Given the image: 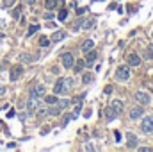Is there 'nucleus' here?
I'll list each match as a JSON object with an SVG mask.
<instances>
[{
  "label": "nucleus",
  "instance_id": "nucleus-1",
  "mask_svg": "<svg viewBox=\"0 0 153 152\" xmlns=\"http://www.w3.org/2000/svg\"><path fill=\"white\" fill-rule=\"evenodd\" d=\"M71 86H73V79L61 77V79L55 82V86H53V93H55V95H68L70 90H71Z\"/></svg>",
  "mask_w": 153,
  "mask_h": 152
},
{
  "label": "nucleus",
  "instance_id": "nucleus-2",
  "mask_svg": "<svg viewBox=\"0 0 153 152\" xmlns=\"http://www.w3.org/2000/svg\"><path fill=\"white\" fill-rule=\"evenodd\" d=\"M61 61H62V66H64V68H68V70H70V68H73V65H75V57H73L70 52H64V54L61 56Z\"/></svg>",
  "mask_w": 153,
  "mask_h": 152
},
{
  "label": "nucleus",
  "instance_id": "nucleus-3",
  "mask_svg": "<svg viewBox=\"0 0 153 152\" xmlns=\"http://www.w3.org/2000/svg\"><path fill=\"white\" fill-rule=\"evenodd\" d=\"M135 100L139 102V104H143V106H148L150 102H152V97L146 93V91H135Z\"/></svg>",
  "mask_w": 153,
  "mask_h": 152
},
{
  "label": "nucleus",
  "instance_id": "nucleus-4",
  "mask_svg": "<svg viewBox=\"0 0 153 152\" xmlns=\"http://www.w3.org/2000/svg\"><path fill=\"white\" fill-rule=\"evenodd\" d=\"M141 129H143V133L152 134V133H153V118H152V116L143 118V122H141Z\"/></svg>",
  "mask_w": 153,
  "mask_h": 152
},
{
  "label": "nucleus",
  "instance_id": "nucleus-5",
  "mask_svg": "<svg viewBox=\"0 0 153 152\" xmlns=\"http://www.w3.org/2000/svg\"><path fill=\"white\" fill-rule=\"evenodd\" d=\"M116 77H118V81H128L130 79V68L128 66H119L118 72H116Z\"/></svg>",
  "mask_w": 153,
  "mask_h": 152
},
{
  "label": "nucleus",
  "instance_id": "nucleus-6",
  "mask_svg": "<svg viewBox=\"0 0 153 152\" xmlns=\"http://www.w3.org/2000/svg\"><path fill=\"white\" fill-rule=\"evenodd\" d=\"M23 75V66H20V65H16V66H12L11 68V81H18L20 77Z\"/></svg>",
  "mask_w": 153,
  "mask_h": 152
},
{
  "label": "nucleus",
  "instance_id": "nucleus-7",
  "mask_svg": "<svg viewBox=\"0 0 153 152\" xmlns=\"http://www.w3.org/2000/svg\"><path fill=\"white\" fill-rule=\"evenodd\" d=\"M45 93H46V88H45L43 84H37V86L30 88V95H34V97H37V99L45 97Z\"/></svg>",
  "mask_w": 153,
  "mask_h": 152
},
{
  "label": "nucleus",
  "instance_id": "nucleus-8",
  "mask_svg": "<svg viewBox=\"0 0 153 152\" xmlns=\"http://www.w3.org/2000/svg\"><path fill=\"white\" fill-rule=\"evenodd\" d=\"M96 57H98V52L94 48H91L89 52H86V65H93L96 61Z\"/></svg>",
  "mask_w": 153,
  "mask_h": 152
},
{
  "label": "nucleus",
  "instance_id": "nucleus-9",
  "mask_svg": "<svg viewBox=\"0 0 153 152\" xmlns=\"http://www.w3.org/2000/svg\"><path fill=\"white\" fill-rule=\"evenodd\" d=\"M127 147L128 149H137V138H135V134H132V133L127 134Z\"/></svg>",
  "mask_w": 153,
  "mask_h": 152
},
{
  "label": "nucleus",
  "instance_id": "nucleus-10",
  "mask_svg": "<svg viewBox=\"0 0 153 152\" xmlns=\"http://www.w3.org/2000/svg\"><path fill=\"white\" fill-rule=\"evenodd\" d=\"M141 65V57L137 54H130L128 56V66H139Z\"/></svg>",
  "mask_w": 153,
  "mask_h": 152
},
{
  "label": "nucleus",
  "instance_id": "nucleus-11",
  "mask_svg": "<svg viewBox=\"0 0 153 152\" xmlns=\"http://www.w3.org/2000/svg\"><path fill=\"white\" fill-rule=\"evenodd\" d=\"M61 4H62V0H45V7H46V11L55 9V7L61 5Z\"/></svg>",
  "mask_w": 153,
  "mask_h": 152
},
{
  "label": "nucleus",
  "instance_id": "nucleus-12",
  "mask_svg": "<svg viewBox=\"0 0 153 152\" xmlns=\"http://www.w3.org/2000/svg\"><path fill=\"white\" fill-rule=\"evenodd\" d=\"M27 108H29V113H32V111L37 108V97L30 95V99H29V102H27Z\"/></svg>",
  "mask_w": 153,
  "mask_h": 152
},
{
  "label": "nucleus",
  "instance_id": "nucleus-13",
  "mask_svg": "<svg viewBox=\"0 0 153 152\" xmlns=\"http://www.w3.org/2000/svg\"><path fill=\"white\" fill-rule=\"evenodd\" d=\"M141 115H144V113H143V108H132V109H130V118H132V120L141 118Z\"/></svg>",
  "mask_w": 153,
  "mask_h": 152
},
{
  "label": "nucleus",
  "instance_id": "nucleus-14",
  "mask_svg": "<svg viewBox=\"0 0 153 152\" xmlns=\"http://www.w3.org/2000/svg\"><path fill=\"white\" fill-rule=\"evenodd\" d=\"M64 38H66V32H64V30H57V32H53V34H52V41H53V43L62 41Z\"/></svg>",
  "mask_w": 153,
  "mask_h": 152
},
{
  "label": "nucleus",
  "instance_id": "nucleus-15",
  "mask_svg": "<svg viewBox=\"0 0 153 152\" xmlns=\"http://www.w3.org/2000/svg\"><path fill=\"white\" fill-rule=\"evenodd\" d=\"M91 48H94V41H93V39H86V41L82 43V52L86 54V52H89Z\"/></svg>",
  "mask_w": 153,
  "mask_h": 152
},
{
  "label": "nucleus",
  "instance_id": "nucleus-16",
  "mask_svg": "<svg viewBox=\"0 0 153 152\" xmlns=\"http://www.w3.org/2000/svg\"><path fill=\"white\" fill-rule=\"evenodd\" d=\"M93 81H94V75H93L91 72H86V73L82 75V84H84V86H86V84H91Z\"/></svg>",
  "mask_w": 153,
  "mask_h": 152
},
{
  "label": "nucleus",
  "instance_id": "nucleus-17",
  "mask_svg": "<svg viewBox=\"0 0 153 152\" xmlns=\"http://www.w3.org/2000/svg\"><path fill=\"white\" fill-rule=\"evenodd\" d=\"M111 108L119 115V113L123 111V102H121V100H112V102H111Z\"/></svg>",
  "mask_w": 153,
  "mask_h": 152
},
{
  "label": "nucleus",
  "instance_id": "nucleus-18",
  "mask_svg": "<svg viewBox=\"0 0 153 152\" xmlns=\"http://www.w3.org/2000/svg\"><path fill=\"white\" fill-rule=\"evenodd\" d=\"M46 113H48V115H52V116H59V115H61V108H59L57 104H52V106H50V109H48Z\"/></svg>",
  "mask_w": 153,
  "mask_h": 152
},
{
  "label": "nucleus",
  "instance_id": "nucleus-19",
  "mask_svg": "<svg viewBox=\"0 0 153 152\" xmlns=\"http://www.w3.org/2000/svg\"><path fill=\"white\" fill-rule=\"evenodd\" d=\"M94 25H96V18H89V20H84V25H82V27H84L86 30H89V29H93Z\"/></svg>",
  "mask_w": 153,
  "mask_h": 152
},
{
  "label": "nucleus",
  "instance_id": "nucleus-20",
  "mask_svg": "<svg viewBox=\"0 0 153 152\" xmlns=\"http://www.w3.org/2000/svg\"><path fill=\"white\" fill-rule=\"evenodd\" d=\"M105 115H107V120H114V118L118 116V113H116L112 108H107V109H105Z\"/></svg>",
  "mask_w": 153,
  "mask_h": 152
},
{
  "label": "nucleus",
  "instance_id": "nucleus-21",
  "mask_svg": "<svg viewBox=\"0 0 153 152\" xmlns=\"http://www.w3.org/2000/svg\"><path fill=\"white\" fill-rule=\"evenodd\" d=\"M37 30H39V25H36V23H34V25H30V27H29V30H27V38H30V36H32L34 32H37Z\"/></svg>",
  "mask_w": 153,
  "mask_h": 152
},
{
  "label": "nucleus",
  "instance_id": "nucleus-22",
  "mask_svg": "<svg viewBox=\"0 0 153 152\" xmlns=\"http://www.w3.org/2000/svg\"><path fill=\"white\" fill-rule=\"evenodd\" d=\"M20 59H21L23 63H32V61H34V57H32L30 54H21V56H20Z\"/></svg>",
  "mask_w": 153,
  "mask_h": 152
},
{
  "label": "nucleus",
  "instance_id": "nucleus-23",
  "mask_svg": "<svg viewBox=\"0 0 153 152\" xmlns=\"http://www.w3.org/2000/svg\"><path fill=\"white\" fill-rule=\"evenodd\" d=\"M57 100H59V99H57L55 95H50V97H46V99H45V102H46L48 106H52V104H57Z\"/></svg>",
  "mask_w": 153,
  "mask_h": 152
},
{
  "label": "nucleus",
  "instance_id": "nucleus-24",
  "mask_svg": "<svg viewBox=\"0 0 153 152\" xmlns=\"http://www.w3.org/2000/svg\"><path fill=\"white\" fill-rule=\"evenodd\" d=\"M48 45H50V39L46 36H41L39 38V47H48Z\"/></svg>",
  "mask_w": 153,
  "mask_h": 152
},
{
  "label": "nucleus",
  "instance_id": "nucleus-25",
  "mask_svg": "<svg viewBox=\"0 0 153 152\" xmlns=\"http://www.w3.org/2000/svg\"><path fill=\"white\" fill-rule=\"evenodd\" d=\"M144 56H146V59H153V43L146 48V52H144Z\"/></svg>",
  "mask_w": 153,
  "mask_h": 152
},
{
  "label": "nucleus",
  "instance_id": "nucleus-26",
  "mask_svg": "<svg viewBox=\"0 0 153 152\" xmlns=\"http://www.w3.org/2000/svg\"><path fill=\"white\" fill-rule=\"evenodd\" d=\"M20 16H21V7H14V11H12V18H14V20H20Z\"/></svg>",
  "mask_w": 153,
  "mask_h": 152
},
{
  "label": "nucleus",
  "instance_id": "nucleus-27",
  "mask_svg": "<svg viewBox=\"0 0 153 152\" xmlns=\"http://www.w3.org/2000/svg\"><path fill=\"white\" fill-rule=\"evenodd\" d=\"M66 18H68V11H66V9H61V11H59V20L64 22Z\"/></svg>",
  "mask_w": 153,
  "mask_h": 152
},
{
  "label": "nucleus",
  "instance_id": "nucleus-28",
  "mask_svg": "<svg viewBox=\"0 0 153 152\" xmlns=\"http://www.w3.org/2000/svg\"><path fill=\"white\" fill-rule=\"evenodd\" d=\"M57 106H59L61 109H64V108L70 106V100H57Z\"/></svg>",
  "mask_w": 153,
  "mask_h": 152
},
{
  "label": "nucleus",
  "instance_id": "nucleus-29",
  "mask_svg": "<svg viewBox=\"0 0 153 152\" xmlns=\"http://www.w3.org/2000/svg\"><path fill=\"white\" fill-rule=\"evenodd\" d=\"M16 4V0H2V5L4 7H12Z\"/></svg>",
  "mask_w": 153,
  "mask_h": 152
},
{
  "label": "nucleus",
  "instance_id": "nucleus-30",
  "mask_svg": "<svg viewBox=\"0 0 153 152\" xmlns=\"http://www.w3.org/2000/svg\"><path fill=\"white\" fill-rule=\"evenodd\" d=\"M80 109H82V108H80V104H78V106L75 108V111L71 113V118H78V115H80Z\"/></svg>",
  "mask_w": 153,
  "mask_h": 152
},
{
  "label": "nucleus",
  "instance_id": "nucleus-31",
  "mask_svg": "<svg viewBox=\"0 0 153 152\" xmlns=\"http://www.w3.org/2000/svg\"><path fill=\"white\" fill-rule=\"evenodd\" d=\"M73 66H75V72H80V70L84 68V59H82V61H78V63H77V65H73Z\"/></svg>",
  "mask_w": 153,
  "mask_h": 152
},
{
  "label": "nucleus",
  "instance_id": "nucleus-32",
  "mask_svg": "<svg viewBox=\"0 0 153 152\" xmlns=\"http://www.w3.org/2000/svg\"><path fill=\"white\" fill-rule=\"evenodd\" d=\"M82 25H84V20H78V22H75V25H73V27H75V30H80V29H82Z\"/></svg>",
  "mask_w": 153,
  "mask_h": 152
},
{
  "label": "nucleus",
  "instance_id": "nucleus-33",
  "mask_svg": "<svg viewBox=\"0 0 153 152\" xmlns=\"http://www.w3.org/2000/svg\"><path fill=\"white\" fill-rule=\"evenodd\" d=\"M46 115H48V113H46V109H39V111H37V118H45Z\"/></svg>",
  "mask_w": 153,
  "mask_h": 152
},
{
  "label": "nucleus",
  "instance_id": "nucleus-34",
  "mask_svg": "<svg viewBox=\"0 0 153 152\" xmlns=\"http://www.w3.org/2000/svg\"><path fill=\"white\" fill-rule=\"evenodd\" d=\"M43 16H45V20H52V18H53V16H55V14H53V13H50V11H48V13H46V14H43Z\"/></svg>",
  "mask_w": 153,
  "mask_h": 152
},
{
  "label": "nucleus",
  "instance_id": "nucleus-35",
  "mask_svg": "<svg viewBox=\"0 0 153 152\" xmlns=\"http://www.w3.org/2000/svg\"><path fill=\"white\" fill-rule=\"evenodd\" d=\"M135 11H137V7H135V5H130V7H128V13H135Z\"/></svg>",
  "mask_w": 153,
  "mask_h": 152
},
{
  "label": "nucleus",
  "instance_id": "nucleus-36",
  "mask_svg": "<svg viewBox=\"0 0 153 152\" xmlns=\"http://www.w3.org/2000/svg\"><path fill=\"white\" fill-rule=\"evenodd\" d=\"M14 115H16V113H14V109H11V111H9V113H7V118H12V116H14Z\"/></svg>",
  "mask_w": 153,
  "mask_h": 152
},
{
  "label": "nucleus",
  "instance_id": "nucleus-37",
  "mask_svg": "<svg viewBox=\"0 0 153 152\" xmlns=\"http://www.w3.org/2000/svg\"><path fill=\"white\" fill-rule=\"evenodd\" d=\"M52 72H53V73H55V75H59V73H61V72H59V68H57V66H53V68H52Z\"/></svg>",
  "mask_w": 153,
  "mask_h": 152
},
{
  "label": "nucleus",
  "instance_id": "nucleus-38",
  "mask_svg": "<svg viewBox=\"0 0 153 152\" xmlns=\"http://www.w3.org/2000/svg\"><path fill=\"white\" fill-rule=\"evenodd\" d=\"M48 133H50V127H45V129L41 131V134H48Z\"/></svg>",
  "mask_w": 153,
  "mask_h": 152
},
{
  "label": "nucleus",
  "instance_id": "nucleus-39",
  "mask_svg": "<svg viewBox=\"0 0 153 152\" xmlns=\"http://www.w3.org/2000/svg\"><path fill=\"white\" fill-rule=\"evenodd\" d=\"M141 152H152L150 147H141Z\"/></svg>",
  "mask_w": 153,
  "mask_h": 152
},
{
  "label": "nucleus",
  "instance_id": "nucleus-40",
  "mask_svg": "<svg viewBox=\"0 0 153 152\" xmlns=\"http://www.w3.org/2000/svg\"><path fill=\"white\" fill-rule=\"evenodd\" d=\"M86 149H87V151H94V147H93L91 143H87V145H86Z\"/></svg>",
  "mask_w": 153,
  "mask_h": 152
},
{
  "label": "nucleus",
  "instance_id": "nucleus-41",
  "mask_svg": "<svg viewBox=\"0 0 153 152\" xmlns=\"http://www.w3.org/2000/svg\"><path fill=\"white\" fill-rule=\"evenodd\" d=\"M25 2H27V4H30V5H32V4H36V0H25Z\"/></svg>",
  "mask_w": 153,
  "mask_h": 152
},
{
  "label": "nucleus",
  "instance_id": "nucleus-42",
  "mask_svg": "<svg viewBox=\"0 0 153 152\" xmlns=\"http://www.w3.org/2000/svg\"><path fill=\"white\" fill-rule=\"evenodd\" d=\"M152 36H153V32H152Z\"/></svg>",
  "mask_w": 153,
  "mask_h": 152
}]
</instances>
